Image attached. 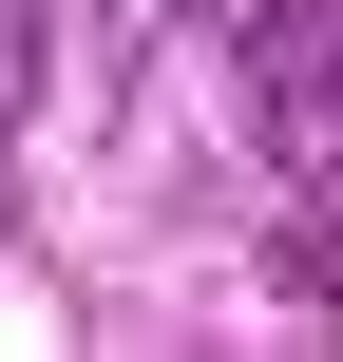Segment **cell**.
Masks as SVG:
<instances>
[{"instance_id": "cell-1", "label": "cell", "mask_w": 343, "mask_h": 362, "mask_svg": "<svg viewBox=\"0 0 343 362\" xmlns=\"http://www.w3.org/2000/svg\"><path fill=\"white\" fill-rule=\"evenodd\" d=\"M229 57H248V134L267 153H325V115H343V19H306V0H191Z\"/></svg>"}]
</instances>
